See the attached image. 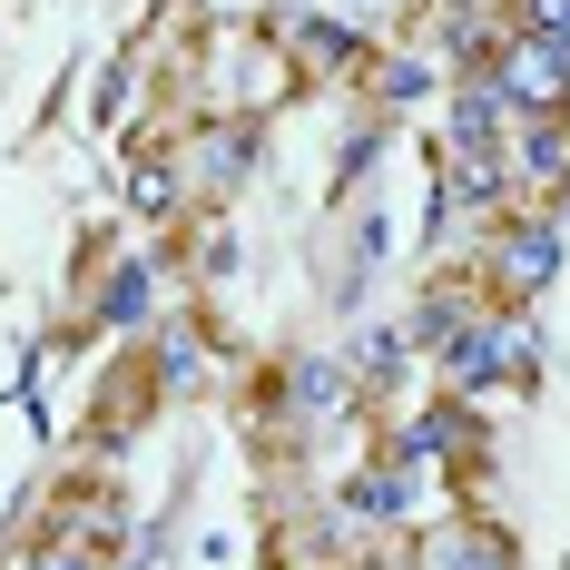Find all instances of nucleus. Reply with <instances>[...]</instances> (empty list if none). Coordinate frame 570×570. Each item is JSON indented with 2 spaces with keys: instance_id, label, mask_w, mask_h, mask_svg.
<instances>
[{
  "instance_id": "423d86ee",
  "label": "nucleus",
  "mask_w": 570,
  "mask_h": 570,
  "mask_svg": "<svg viewBox=\"0 0 570 570\" xmlns=\"http://www.w3.org/2000/svg\"><path fill=\"white\" fill-rule=\"evenodd\" d=\"M413 502H423V472H394V462H354L335 482V521L354 531H413Z\"/></svg>"
},
{
  "instance_id": "f257e3e1",
  "label": "nucleus",
  "mask_w": 570,
  "mask_h": 570,
  "mask_svg": "<svg viewBox=\"0 0 570 570\" xmlns=\"http://www.w3.org/2000/svg\"><path fill=\"white\" fill-rule=\"evenodd\" d=\"M570 266V217L561 207H512L502 227H482L472 246V285H482V305L492 315H531Z\"/></svg>"
},
{
  "instance_id": "a211bd4d",
  "label": "nucleus",
  "mask_w": 570,
  "mask_h": 570,
  "mask_svg": "<svg viewBox=\"0 0 570 570\" xmlns=\"http://www.w3.org/2000/svg\"><path fill=\"white\" fill-rule=\"evenodd\" d=\"M217 364H207V335L197 325H158V394H207Z\"/></svg>"
},
{
  "instance_id": "dca6fc26",
  "label": "nucleus",
  "mask_w": 570,
  "mask_h": 570,
  "mask_svg": "<svg viewBox=\"0 0 570 570\" xmlns=\"http://www.w3.org/2000/svg\"><path fill=\"white\" fill-rule=\"evenodd\" d=\"M344 354H354V384H364V394H394L403 374H413V344H403V325H364Z\"/></svg>"
},
{
  "instance_id": "6ab92c4d",
  "label": "nucleus",
  "mask_w": 570,
  "mask_h": 570,
  "mask_svg": "<svg viewBox=\"0 0 570 570\" xmlns=\"http://www.w3.org/2000/svg\"><path fill=\"white\" fill-rule=\"evenodd\" d=\"M20 570H118V551L109 541H30Z\"/></svg>"
},
{
  "instance_id": "4468645a",
  "label": "nucleus",
  "mask_w": 570,
  "mask_h": 570,
  "mask_svg": "<svg viewBox=\"0 0 570 570\" xmlns=\"http://www.w3.org/2000/svg\"><path fill=\"white\" fill-rule=\"evenodd\" d=\"M354 89L394 118V109H423V99H433V89H453V79H443V59H423V50H374Z\"/></svg>"
},
{
  "instance_id": "f3484780",
  "label": "nucleus",
  "mask_w": 570,
  "mask_h": 570,
  "mask_svg": "<svg viewBox=\"0 0 570 570\" xmlns=\"http://www.w3.org/2000/svg\"><path fill=\"white\" fill-rule=\"evenodd\" d=\"M177 197H187V158H177V148H148V158H138V177H128V207H138L148 227H168Z\"/></svg>"
},
{
  "instance_id": "0eeeda50",
  "label": "nucleus",
  "mask_w": 570,
  "mask_h": 570,
  "mask_svg": "<svg viewBox=\"0 0 570 570\" xmlns=\"http://www.w3.org/2000/svg\"><path fill=\"white\" fill-rule=\"evenodd\" d=\"M187 168H197V187L227 207L236 187L266 168V128H256V118H217V128H197V138H187Z\"/></svg>"
},
{
  "instance_id": "1a4fd4ad",
  "label": "nucleus",
  "mask_w": 570,
  "mask_h": 570,
  "mask_svg": "<svg viewBox=\"0 0 570 570\" xmlns=\"http://www.w3.org/2000/svg\"><path fill=\"white\" fill-rule=\"evenodd\" d=\"M158 256H118L99 295H89V335H138V325H158Z\"/></svg>"
},
{
  "instance_id": "39448f33",
  "label": "nucleus",
  "mask_w": 570,
  "mask_h": 570,
  "mask_svg": "<svg viewBox=\"0 0 570 570\" xmlns=\"http://www.w3.org/2000/svg\"><path fill=\"white\" fill-rule=\"evenodd\" d=\"M512 187L521 207H570V118H512Z\"/></svg>"
},
{
  "instance_id": "2eb2a0df",
  "label": "nucleus",
  "mask_w": 570,
  "mask_h": 570,
  "mask_svg": "<svg viewBox=\"0 0 570 570\" xmlns=\"http://www.w3.org/2000/svg\"><path fill=\"white\" fill-rule=\"evenodd\" d=\"M384 148H394V118H384V109H364V118H354V128H344L335 168H325V207H344V197H354L364 177L384 168Z\"/></svg>"
},
{
  "instance_id": "f8f14e48",
  "label": "nucleus",
  "mask_w": 570,
  "mask_h": 570,
  "mask_svg": "<svg viewBox=\"0 0 570 570\" xmlns=\"http://www.w3.org/2000/svg\"><path fill=\"white\" fill-rule=\"evenodd\" d=\"M423 570H521V541L502 521H482V512H453L423 541Z\"/></svg>"
},
{
  "instance_id": "6e6552de",
  "label": "nucleus",
  "mask_w": 570,
  "mask_h": 570,
  "mask_svg": "<svg viewBox=\"0 0 570 570\" xmlns=\"http://www.w3.org/2000/svg\"><path fill=\"white\" fill-rule=\"evenodd\" d=\"M384 246H394V217H384V207H344V256H335V276H325L335 325L364 315V285H374V266H384Z\"/></svg>"
},
{
  "instance_id": "aec40b11",
  "label": "nucleus",
  "mask_w": 570,
  "mask_h": 570,
  "mask_svg": "<svg viewBox=\"0 0 570 570\" xmlns=\"http://www.w3.org/2000/svg\"><path fill=\"white\" fill-rule=\"evenodd\" d=\"M502 30H570V0H502Z\"/></svg>"
},
{
  "instance_id": "412c9836",
  "label": "nucleus",
  "mask_w": 570,
  "mask_h": 570,
  "mask_svg": "<svg viewBox=\"0 0 570 570\" xmlns=\"http://www.w3.org/2000/svg\"><path fill=\"white\" fill-rule=\"evenodd\" d=\"M266 570H276V561H266Z\"/></svg>"
},
{
  "instance_id": "20e7f679",
  "label": "nucleus",
  "mask_w": 570,
  "mask_h": 570,
  "mask_svg": "<svg viewBox=\"0 0 570 570\" xmlns=\"http://www.w3.org/2000/svg\"><path fill=\"white\" fill-rule=\"evenodd\" d=\"M433 364H443V394H453V403L512 394V315H492V305H482V315H472V325H462Z\"/></svg>"
},
{
  "instance_id": "9b49d317",
  "label": "nucleus",
  "mask_w": 570,
  "mask_h": 570,
  "mask_svg": "<svg viewBox=\"0 0 570 570\" xmlns=\"http://www.w3.org/2000/svg\"><path fill=\"white\" fill-rule=\"evenodd\" d=\"M443 148H453V158H502V148H512V99L492 89V69H482V79H453Z\"/></svg>"
},
{
  "instance_id": "7ed1b4c3",
  "label": "nucleus",
  "mask_w": 570,
  "mask_h": 570,
  "mask_svg": "<svg viewBox=\"0 0 570 570\" xmlns=\"http://www.w3.org/2000/svg\"><path fill=\"white\" fill-rule=\"evenodd\" d=\"M276 403L315 433V423H335V413H354L364 403V384H354V354L344 344H305V354H285L276 364Z\"/></svg>"
},
{
  "instance_id": "9d476101",
  "label": "nucleus",
  "mask_w": 570,
  "mask_h": 570,
  "mask_svg": "<svg viewBox=\"0 0 570 570\" xmlns=\"http://www.w3.org/2000/svg\"><path fill=\"white\" fill-rule=\"evenodd\" d=\"M285 40H295V69L305 79H364V59H374V40L354 20H335V10H295Z\"/></svg>"
},
{
  "instance_id": "f03ea898",
  "label": "nucleus",
  "mask_w": 570,
  "mask_h": 570,
  "mask_svg": "<svg viewBox=\"0 0 570 570\" xmlns=\"http://www.w3.org/2000/svg\"><path fill=\"white\" fill-rule=\"evenodd\" d=\"M492 89L512 99V118H570V59H561V40H541V30H502V50H492Z\"/></svg>"
},
{
  "instance_id": "ddd939ff",
  "label": "nucleus",
  "mask_w": 570,
  "mask_h": 570,
  "mask_svg": "<svg viewBox=\"0 0 570 570\" xmlns=\"http://www.w3.org/2000/svg\"><path fill=\"white\" fill-rule=\"evenodd\" d=\"M472 315H482V285H472V276H433L423 295H413V315H403V344L433 364V354H443V344H453Z\"/></svg>"
}]
</instances>
